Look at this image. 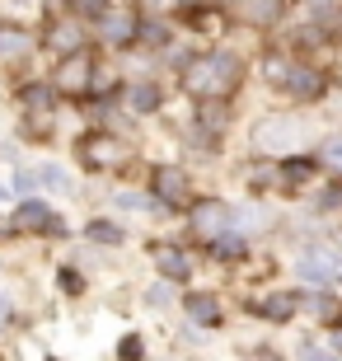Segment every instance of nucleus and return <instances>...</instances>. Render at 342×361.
Masks as SVG:
<instances>
[{
  "label": "nucleus",
  "mask_w": 342,
  "mask_h": 361,
  "mask_svg": "<svg viewBox=\"0 0 342 361\" xmlns=\"http://www.w3.org/2000/svg\"><path fill=\"white\" fill-rule=\"evenodd\" d=\"M249 254V244H244V230H221V235H216V240H211V258H216V263H239V258Z\"/></svg>",
  "instance_id": "2eb2a0df"
},
{
  "label": "nucleus",
  "mask_w": 342,
  "mask_h": 361,
  "mask_svg": "<svg viewBox=\"0 0 342 361\" xmlns=\"http://www.w3.org/2000/svg\"><path fill=\"white\" fill-rule=\"evenodd\" d=\"M267 221L272 216L263 207H235V230H267Z\"/></svg>",
  "instance_id": "b1692460"
},
{
  "label": "nucleus",
  "mask_w": 342,
  "mask_h": 361,
  "mask_svg": "<svg viewBox=\"0 0 342 361\" xmlns=\"http://www.w3.org/2000/svg\"><path fill=\"white\" fill-rule=\"evenodd\" d=\"M150 192H155L164 207H188L193 202V178L178 169V164H159L150 174Z\"/></svg>",
  "instance_id": "20e7f679"
},
{
  "label": "nucleus",
  "mask_w": 342,
  "mask_h": 361,
  "mask_svg": "<svg viewBox=\"0 0 342 361\" xmlns=\"http://www.w3.org/2000/svg\"><path fill=\"white\" fill-rule=\"evenodd\" d=\"M10 192H14V188H5V183H0V202H10Z\"/></svg>",
  "instance_id": "f704fd0d"
},
{
  "label": "nucleus",
  "mask_w": 342,
  "mask_h": 361,
  "mask_svg": "<svg viewBox=\"0 0 342 361\" xmlns=\"http://www.w3.org/2000/svg\"><path fill=\"white\" fill-rule=\"evenodd\" d=\"M159 108H164V90H159L155 80H136L132 90H127V113L150 118V113H159Z\"/></svg>",
  "instance_id": "ddd939ff"
},
{
  "label": "nucleus",
  "mask_w": 342,
  "mask_h": 361,
  "mask_svg": "<svg viewBox=\"0 0 342 361\" xmlns=\"http://www.w3.org/2000/svg\"><path fill=\"white\" fill-rule=\"evenodd\" d=\"M188 221H193V230H202V235H221V230L235 226V207H225L221 197H193L188 202Z\"/></svg>",
  "instance_id": "7ed1b4c3"
},
{
  "label": "nucleus",
  "mask_w": 342,
  "mask_h": 361,
  "mask_svg": "<svg viewBox=\"0 0 342 361\" xmlns=\"http://www.w3.org/2000/svg\"><path fill=\"white\" fill-rule=\"evenodd\" d=\"M85 235H90L94 244H108V249H118V244H127V226H118V221H108V216H94L90 226H85Z\"/></svg>",
  "instance_id": "f3484780"
},
{
  "label": "nucleus",
  "mask_w": 342,
  "mask_h": 361,
  "mask_svg": "<svg viewBox=\"0 0 342 361\" xmlns=\"http://www.w3.org/2000/svg\"><path fill=\"white\" fill-rule=\"evenodd\" d=\"M324 164H333V169H342V132L324 141Z\"/></svg>",
  "instance_id": "7c9ffc66"
},
{
  "label": "nucleus",
  "mask_w": 342,
  "mask_h": 361,
  "mask_svg": "<svg viewBox=\"0 0 342 361\" xmlns=\"http://www.w3.org/2000/svg\"><path fill=\"white\" fill-rule=\"evenodd\" d=\"M47 42H52L61 56H66V52H80V47H85V38H80V24H71V19H56L52 33H47Z\"/></svg>",
  "instance_id": "6ab92c4d"
},
{
  "label": "nucleus",
  "mask_w": 342,
  "mask_h": 361,
  "mask_svg": "<svg viewBox=\"0 0 342 361\" xmlns=\"http://www.w3.org/2000/svg\"><path fill=\"white\" fill-rule=\"evenodd\" d=\"M150 258H155L159 277H169V281H188L193 277V258H188L183 249H173V244H150Z\"/></svg>",
  "instance_id": "9d476101"
},
{
  "label": "nucleus",
  "mask_w": 342,
  "mask_h": 361,
  "mask_svg": "<svg viewBox=\"0 0 342 361\" xmlns=\"http://www.w3.org/2000/svg\"><path fill=\"white\" fill-rule=\"evenodd\" d=\"M329 348L342 352V324H333V329H329Z\"/></svg>",
  "instance_id": "473e14b6"
},
{
  "label": "nucleus",
  "mask_w": 342,
  "mask_h": 361,
  "mask_svg": "<svg viewBox=\"0 0 342 361\" xmlns=\"http://www.w3.org/2000/svg\"><path fill=\"white\" fill-rule=\"evenodd\" d=\"M71 10H75L80 19H104L108 5H104V0H71Z\"/></svg>",
  "instance_id": "cd10ccee"
},
{
  "label": "nucleus",
  "mask_w": 342,
  "mask_h": 361,
  "mask_svg": "<svg viewBox=\"0 0 342 361\" xmlns=\"http://www.w3.org/2000/svg\"><path fill=\"white\" fill-rule=\"evenodd\" d=\"M183 85H188V94H202V99H225L239 85V56L235 52H207L197 61H188Z\"/></svg>",
  "instance_id": "f257e3e1"
},
{
  "label": "nucleus",
  "mask_w": 342,
  "mask_h": 361,
  "mask_svg": "<svg viewBox=\"0 0 342 361\" xmlns=\"http://www.w3.org/2000/svg\"><path fill=\"white\" fill-rule=\"evenodd\" d=\"M314 178V160H291V164H281V188L286 183H310Z\"/></svg>",
  "instance_id": "a878e982"
},
{
  "label": "nucleus",
  "mask_w": 342,
  "mask_h": 361,
  "mask_svg": "<svg viewBox=\"0 0 342 361\" xmlns=\"http://www.w3.org/2000/svg\"><path fill=\"white\" fill-rule=\"evenodd\" d=\"M99 24H104L108 47H127V42H136V33H141V19H136L132 10H108Z\"/></svg>",
  "instance_id": "6e6552de"
},
{
  "label": "nucleus",
  "mask_w": 342,
  "mask_h": 361,
  "mask_svg": "<svg viewBox=\"0 0 342 361\" xmlns=\"http://www.w3.org/2000/svg\"><path fill=\"white\" fill-rule=\"evenodd\" d=\"M300 310H305V314H314V319H338V300H333V295H324V291L300 295Z\"/></svg>",
  "instance_id": "5701e85b"
},
{
  "label": "nucleus",
  "mask_w": 342,
  "mask_h": 361,
  "mask_svg": "<svg viewBox=\"0 0 342 361\" xmlns=\"http://www.w3.org/2000/svg\"><path fill=\"white\" fill-rule=\"evenodd\" d=\"M183 314L197 324V329H216V324L225 319L221 300H216L211 291H193V295H183Z\"/></svg>",
  "instance_id": "9b49d317"
},
{
  "label": "nucleus",
  "mask_w": 342,
  "mask_h": 361,
  "mask_svg": "<svg viewBox=\"0 0 342 361\" xmlns=\"http://www.w3.org/2000/svg\"><path fill=\"white\" fill-rule=\"evenodd\" d=\"M85 160L90 164H122V141L118 136H90L85 141Z\"/></svg>",
  "instance_id": "dca6fc26"
},
{
  "label": "nucleus",
  "mask_w": 342,
  "mask_h": 361,
  "mask_svg": "<svg viewBox=\"0 0 342 361\" xmlns=\"http://www.w3.org/2000/svg\"><path fill=\"white\" fill-rule=\"evenodd\" d=\"M38 169V183L52 188V192H75V178H71L66 164H33Z\"/></svg>",
  "instance_id": "aec40b11"
},
{
  "label": "nucleus",
  "mask_w": 342,
  "mask_h": 361,
  "mask_svg": "<svg viewBox=\"0 0 342 361\" xmlns=\"http://www.w3.org/2000/svg\"><path fill=\"white\" fill-rule=\"evenodd\" d=\"M319 207H324V212H338V207H342V183L324 188V192H319Z\"/></svg>",
  "instance_id": "2f4dec72"
},
{
  "label": "nucleus",
  "mask_w": 342,
  "mask_h": 361,
  "mask_svg": "<svg viewBox=\"0 0 342 361\" xmlns=\"http://www.w3.org/2000/svg\"><path fill=\"white\" fill-rule=\"evenodd\" d=\"M19 104H24L28 118L47 122V118H52V108H56V85H28V90L19 94Z\"/></svg>",
  "instance_id": "4468645a"
},
{
  "label": "nucleus",
  "mask_w": 342,
  "mask_h": 361,
  "mask_svg": "<svg viewBox=\"0 0 342 361\" xmlns=\"http://www.w3.org/2000/svg\"><path fill=\"white\" fill-rule=\"evenodd\" d=\"M118 357H122V361H141V357H145L141 334H127V338H122V343H118Z\"/></svg>",
  "instance_id": "bb28decb"
},
{
  "label": "nucleus",
  "mask_w": 342,
  "mask_h": 361,
  "mask_svg": "<svg viewBox=\"0 0 342 361\" xmlns=\"http://www.w3.org/2000/svg\"><path fill=\"white\" fill-rule=\"evenodd\" d=\"M249 314H258V319H267V324H291L300 314V295L295 291H267L249 305Z\"/></svg>",
  "instance_id": "0eeeda50"
},
{
  "label": "nucleus",
  "mask_w": 342,
  "mask_h": 361,
  "mask_svg": "<svg viewBox=\"0 0 342 361\" xmlns=\"http://www.w3.org/2000/svg\"><path fill=\"white\" fill-rule=\"evenodd\" d=\"M136 38H141L145 47H164V24H155V19H150V24H141V33H136Z\"/></svg>",
  "instance_id": "c85d7f7f"
},
{
  "label": "nucleus",
  "mask_w": 342,
  "mask_h": 361,
  "mask_svg": "<svg viewBox=\"0 0 342 361\" xmlns=\"http://www.w3.org/2000/svg\"><path fill=\"white\" fill-rule=\"evenodd\" d=\"M197 122H202V127H216V132H225V127H230V108H225V104H216V99H211V104H202Z\"/></svg>",
  "instance_id": "393cba45"
},
{
  "label": "nucleus",
  "mask_w": 342,
  "mask_h": 361,
  "mask_svg": "<svg viewBox=\"0 0 342 361\" xmlns=\"http://www.w3.org/2000/svg\"><path fill=\"white\" fill-rule=\"evenodd\" d=\"M56 281H61V291H71V295L85 291V277H80L75 268H61V272H56Z\"/></svg>",
  "instance_id": "c756f323"
},
{
  "label": "nucleus",
  "mask_w": 342,
  "mask_h": 361,
  "mask_svg": "<svg viewBox=\"0 0 342 361\" xmlns=\"http://www.w3.org/2000/svg\"><path fill=\"white\" fill-rule=\"evenodd\" d=\"M52 221H56V212L47 207V202H38V197H28L19 212H14V226L24 230V235H47L52 230Z\"/></svg>",
  "instance_id": "f8f14e48"
},
{
  "label": "nucleus",
  "mask_w": 342,
  "mask_h": 361,
  "mask_svg": "<svg viewBox=\"0 0 342 361\" xmlns=\"http://www.w3.org/2000/svg\"><path fill=\"white\" fill-rule=\"evenodd\" d=\"M291 268H295V277L314 281V286H329V281L342 277V254L338 249H324V244H305Z\"/></svg>",
  "instance_id": "f03ea898"
},
{
  "label": "nucleus",
  "mask_w": 342,
  "mask_h": 361,
  "mask_svg": "<svg viewBox=\"0 0 342 361\" xmlns=\"http://www.w3.org/2000/svg\"><path fill=\"white\" fill-rule=\"evenodd\" d=\"M281 14H286L281 0H244V19L249 24H276Z\"/></svg>",
  "instance_id": "412c9836"
},
{
  "label": "nucleus",
  "mask_w": 342,
  "mask_h": 361,
  "mask_svg": "<svg viewBox=\"0 0 342 361\" xmlns=\"http://www.w3.org/2000/svg\"><path fill=\"white\" fill-rule=\"evenodd\" d=\"M10 314H14V305H10V295H5V291H0V324H5V319H10Z\"/></svg>",
  "instance_id": "72a5a7b5"
},
{
  "label": "nucleus",
  "mask_w": 342,
  "mask_h": 361,
  "mask_svg": "<svg viewBox=\"0 0 342 361\" xmlns=\"http://www.w3.org/2000/svg\"><path fill=\"white\" fill-rule=\"evenodd\" d=\"M28 52H33V38L24 28H0V61H19Z\"/></svg>",
  "instance_id": "a211bd4d"
},
{
  "label": "nucleus",
  "mask_w": 342,
  "mask_h": 361,
  "mask_svg": "<svg viewBox=\"0 0 342 361\" xmlns=\"http://www.w3.org/2000/svg\"><path fill=\"white\" fill-rule=\"evenodd\" d=\"M56 90H71V94H80V90H90L94 85V61H90V52L80 47V52H66L61 56V66H56Z\"/></svg>",
  "instance_id": "39448f33"
},
{
  "label": "nucleus",
  "mask_w": 342,
  "mask_h": 361,
  "mask_svg": "<svg viewBox=\"0 0 342 361\" xmlns=\"http://www.w3.org/2000/svg\"><path fill=\"white\" fill-rule=\"evenodd\" d=\"M295 141H300V122L295 118H267L253 132V146L258 150H291Z\"/></svg>",
  "instance_id": "423d86ee"
},
{
  "label": "nucleus",
  "mask_w": 342,
  "mask_h": 361,
  "mask_svg": "<svg viewBox=\"0 0 342 361\" xmlns=\"http://www.w3.org/2000/svg\"><path fill=\"white\" fill-rule=\"evenodd\" d=\"M281 85H286V94L295 99V104H305V99H319V94L329 90V80H324L314 66H291Z\"/></svg>",
  "instance_id": "1a4fd4ad"
},
{
  "label": "nucleus",
  "mask_w": 342,
  "mask_h": 361,
  "mask_svg": "<svg viewBox=\"0 0 342 361\" xmlns=\"http://www.w3.org/2000/svg\"><path fill=\"white\" fill-rule=\"evenodd\" d=\"M141 300H145V310H169V305H173V281H169V277L150 281V286L141 291Z\"/></svg>",
  "instance_id": "4be33fe9"
}]
</instances>
